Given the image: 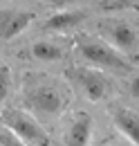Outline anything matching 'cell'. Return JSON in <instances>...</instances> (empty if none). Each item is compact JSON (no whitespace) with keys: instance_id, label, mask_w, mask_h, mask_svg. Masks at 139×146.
<instances>
[{"instance_id":"obj_1","label":"cell","mask_w":139,"mask_h":146,"mask_svg":"<svg viewBox=\"0 0 139 146\" xmlns=\"http://www.w3.org/2000/svg\"><path fill=\"white\" fill-rule=\"evenodd\" d=\"M76 50L87 63L97 65L99 70H112V72H130L132 70V65L121 56V52H117L105 40H99L94 36H87V34L79 36L76 38Z\"/></svg>"},{"instance_id":"obj_2","label":"cell","mask_w":139,"mask_h":146,"mask_svg":"<svg viewBox=\"0 0 139 146\" xmlns=\"http://www.w3.org/2000/svg\"><path fill=\"white\" fill-rule=\"evenodd\" d=\"M0 119L5 128L11 135H16L25 146H52L47 130L36 121L34 115H27L18 108H5L0 112Z\"/></svg>"},{"instance_id":"obj_3","label":"cell","mask_w":139,"mask_h":146,"mask_svg":"<svg viewBox=\"0 0 139 146\" xmlns=\"http://www.w3.org/2000/svg\"><path fill=\"white\" fill-rule=\"evenodd\" d=\"M25 104L38 117H56V115H61V110L65 108L68 99L63 97V92L58 90L56 86L38 81V83H32L25 90Z\"/></svg>"},{"instance_id":"obj_4","label":"cell","mask_w":139,"mask_h":146,"mask_svg":"<svg viewBox=\"0 0 139 146\" xmlns=\"http://www.w3.org/2000/svg\"><path fill=\"white\" fill-rule=\"evenodd\" d=\"M65 74H68V79L85 94V99H90V101H101V99L108 97V92H110V81L105 79V74L101 72V70L74 65V68H70Z\"/></svg>"},{"instance_id":"obj_5","label":"cell","mask_w":139,"mask_h":146,"mask_svg":"<svg viewBox=\"0 0 139 146\" xmlns=\"http://www.w3.org/2000/svg\"><path fill=\"white\" fill-rule=\"evenodd\" d=\"M99 29L103 34L105 43L110 47H115L117 52H121V54L135 52V47L139 45V32L128 20H117V18L101 20L99 23Z\"/></svg>"},{"instance_id":"obj_6","label":"cell","mask_w":139,"mask_h":146,"mask_svg":"<svg viewBox=\"0 0 139 146\" xmlns=\"http://www.w3.org/2000/svg\"><path fill=\"white\" fill-rule=\"evenodd\" d=\"M34 20L32 11H23V9H0V38L2 40H11L20 36Z\"/></svg>"},{"instance_id":"obj_7","label":"cell","mask_w":139,"mask_h":146,"mask_svg":"<svg viewBox=\"0 0 139 146\" xmlns=\"http://www.w3.org/2000/svg\"><path fill=\"white\" fill-rule=\"evenodd\" d=\"M85 18H87L85 9H61V11H54L52 16L45 20L43 29L45 32H56V34H65V32H72L74 27H79Z\"/></svg>"},{"instance_id":"obj_8","label":"cell","mask_w":139,"mask_h":146,"mask_svg":"<svg viewBox=\"0 0 139 146\" xmlns=\"http://www.w3.org/2000/svg\"><path fill=\"white\" fill-rule=\"evenodd\" d=\"M92 137V117L87 112H76L65 133V146H90Z\"/></svg>"},{"instance_id":"obj_9","label":"cell","mask_w":139,"mask_h":146,"mask_svg":"<svg viewBox=\"0 0 139 146\" xmlns=\"http://www.w3.org/2000/svg\"><path fill=\"white\" fill-rule=\"evenodd\" d=\"M110 115H112L115 126L130 139V144L139 146V112L126 108V106H115L110 110Z\"/></svg>"},{"instance_id":"obj_10","label":"cell","mask_w":139,"mask_h":146,"mask_svg":"<svg viewBox=\"0 0 139 146\" xmlns=\"http://www.w3.org/2000/svg\"><path fill=\"white\" fill-rule=\"evenodd\" d=\"M32 54L38 61H45V63H54V61H61L63 58V50L52 43V40H36L34 47H32Z\"/></svg>"},{"instance_id":"obj_11","label":"cell","mask_w":139,"mask_h":146,"mask_svg":"<svg viewBox=\"0 0 139 146\" xmlns=\"http://www.w3.org/2000/svg\"><path fill=\"white\" fill-rule=\"evenodd\" d=\"M11 92V68L0 65V101H5Z\"/></svg>"},{"instance_id":"obj_12","label":"cell","mask_w":139,"mask_h":146,"mask_svg":"<svg viewBox=\"0 0 139 146\" xmlns=\"http://www.w3.org/2000/svg\"><path fill=\"white\" fill-rule=\"evenodd\" d=\"M0 146H25V144L18 139L16 135H11L7 128L2 126V128H0Z\"/></svg>"},{"instance_id":"obj_13","label":"cell","mask_w":139,"mask_h":146,"mask_svg":"<svg viewBox=\"0 0 139 146\" xmlns=\"http://www.w3.org/2000/svg\"><path fill=\"white\" fill-rule=\"evenodd\" d=\"M105 9H130L139 7V0H105Z\"/></svg>"},{"instance_id":"obj_14","label":"cell","mask_w":139,"mask_h":146,"mask_svg":"<svg viewBox=\"0 0 139 146\" xmlns=\"http://www.w3.org/2000/svg\"><path fill=\"white\" fill-rule=\"evenodd\" d=\"M130 94H132L135 99H139V74L130 81Z\"/></svg>"},{"instance_id":"obj_15","label":"cell","mask_w":139,"mask_h":146,"mask_svg":"<svg viewBox=\"0 0 139 146\" xmlns=\"http://www.w3.org/2000/svg\"><path fill=\"white\" fill-rule=\"evenodd\" d=\"M56 5H72V2H81V0H54Z\"/></svg>"},{"instance_id":"obj_16","label":"cell","mask_w":139,"mask_h":146,"mask_svg":"<svg viewBox=\"0 0 139 146\" xmlns=\"http://www.w3.org/2000/svg\"><path fill=\"white\" fill-rule=\"evenodd\" d=\"M135 61H137V63H139V52H137V54H135Z\"/></svg>"}]
</instances>
